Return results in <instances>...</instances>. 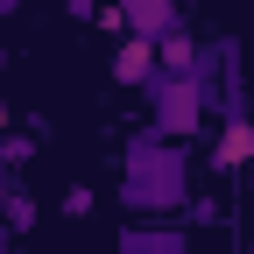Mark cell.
<instances>
[{
	"instance_id": "6da1fadb",
	"label": "cell",
	"mask_w": 254,
	"mask_h": 254,
	"mask_svg": "<svg viewBox=\"0 0 254 254\" xmlns=\"http://www.w3.org/2000/svg\"><path fill=\"white\" fill-rule=\"evenodd\" d=\"M113 198H120L127 212H141V219L184 212V205H190V148L155 141V134L127 141V155H120V190H113Z\"/></svg>"
},
{
	"instance_id": "7a4b0ae2",
	"label": "cell",
	"mask_w": 254,
	"mask_h": 254,
	"mask_svg": "<svg viewBox=\"0 0 254 254\" xmlns=\"http://www.w3.org/2000/svg\"><path fill=\"white\" fill-rule=\"evenodd\" d=\"M205 120H212V92L205 85H190V78H155L148 85V134L155 141L190 148V134H205Z\"/></svg>"
},
{
	"instance_id": "3957f363",
	"label": "cell",
	"mask_w": 254,
	"mask_h": 254,
	"mask_svg": "<svg viewBox=\"0 0 254 254\" xmlns=\"http://www.w3.org/2000/svg\"><path fill=\"white\" fill-rule=\"evenodd\" d=\"M106 28H120V36H134V43H163V36L184 28V7L177 0H113Z\"/></svg>"
},
{
	"instance_id": "277c9868",
	"label": "cell",
	"mask_w": 254,
	"mask_h": 254,
	"mask_svg": "<svg viewBox=\"0 0 254 254\" xmlns=\"http://www.w3.org/2000/svg\"><path fill=\"white\" fill-rule=\"evenodd\" d=\"M113 247L120 254H190V233L170 226V219H134V226H120Z\"/></svg>"
},
{
	"instance_id": "5b68a950",
	"label": "cell",
	"mask_w": 254,
	"mask_h": 254,
	"mask_svg": "<svg viewBox=\"0 0 254 254\" xmlns=\"http://www.w3.org/2000/svg\"><path fill=\"white\" fill-rule=\"evenodd\" d=\"M155 78H163V64H155V43L120 36V50H113V85H127V92H148Z\"/></svg>"
},
{
	"instance_id": "8992f818",
	"label": "cell",
	"mask_w": 254,
	"mask_h": 254,
	"mask_svg": "<svg viewBox=\"0 0 254 254\" xmlns=\"http://www.w3.org/2000/svg\"><path fill=\"white\" fill-rule=\"evenodd\" d=\"M247 163H254V120H219L212 170H247Z\"/></svg>"
},
{
	"instance_id": "52a82bcc",
	"label": "cell",
	"mask_w": 254,
	"mask_h": 254,
	"mask_svg": "<svg viewBox=\"0 0 254 254\" xmlns=\"http://www.w3.org/2000/svg\"><path fill=\"white\" fill-rule=\"evenodd\" d=\"M198 50H205V43H190V28L163 36V43H155V64H163V78H198Z\"/></svg>"
},
{
	"instance_id": "ba28073f",
	"label": "cell",
	"mask_w": 254,
	"mask_h": 254,
	"mask_svg": "<svg viewBox=\"0 0 254 254\" xmlns=\"http://www.w3.org/2000/svg\"><path fill=\"white\" fill-rule=\"evenodd\" d=\"M0 226H7V240H14V233H28V226H36V198H28V190H21V184L7 190V205H0Z\"/></svg>"
},
{
	"instance_id": "9c48e42d",
	"label": "cell",
	"mask_w": 254,
	"mask_h": 254,
	"mask_svg": "<svg viewBox=\"0 0 254 254\" xmlns=\"http://www.w3.org/2000/svg\"><path fill=\"white\" fill-rule=\"evenodd\" d=\"M184 219H190V226H219V219H226V212H219V198H198V190H190V205H184Z\"/></svg>"
},
{
	"instance_id": "30bf717a",
	"label": "cell",
	"mask_w": 254,
	"mask_h": 254,
	"mask_svg": "<svg viewBox=\"0 0 254 254\" xmlns=\"http://www.w3.org/2000/svg\"><path fill=\"white\" fill-rule=\"evenodd\" d=\"M0 155H7V170H21L28 155H36V141H28V134H0Z\"/></svg>"
},
{
	"instance_id": "8fae6325",
	"label": "cell",
	"mask_w": 254,
	"mask_h": 254,
	"mask_svg": "<svg viewBox=\"0 0 254 254\" xmlns=\"http://www.w3.org/2000/svg\"><path fill=\"white\" fill-rule=\"evenodd\" d=\"M85 212H92V190L71 184V190H64V219H85Z\"/></svg>"
},
{
	"instance_id": "7c38bea8",
	"label": "cell",
	"mask_w": 254,
	"mask_h": 254,
	"mask_svg": "<svg viewBox=\"0 0 254 254\" xmlns=\"http://www.w3.org/2000/svg\"><path fill=\"white\" fill-rule=\"evenodd\" d=\"M7 190H14V170H7V155H0V205H7Z\"/></svg>"
},
{
	"instance_id": "4fadbf2b",
	"label": "cell",
	"mask_w": 254,
	"mask_h": 254,
	"mask_svg": "<svg viewBox=\"0 0 254 254\" xmlns=\"http://www.w3.org/2000/svg\"><path fill=\"white\" fill-rule=\"evenodd\" d=\"M0 254H14V247H7V226H0Z\"/></svg>"
},
{
	"instance_id": "5bb4252c",
	"label": "cell",
	"mask_w": 254,
	"mask_h": 254,
	"mask_svg": "<svg viewBox=\"0 0 254 254\" xmlns=\"http://www.w3.org/2000/svg\"><path fill=\"white\" fill-rule=\"evenodd\" d=\"M0 14H14V0H0Z\"/></svg>"
},
{
	"instance_id": "9a60e30c",
	"label": "cell",
	"mask_w": 254,
	"mask_h": 254,
	"mask_svg": "<svg viewBox=\"0 0 254 254\" xmlns=\"http://www.w3.org/2000/svg\"><path fill=\"white\" fill-rule=\"evenodd\" d=\"M0 64H7V43H0Z\"/></svg>"
},
{
	"instance_id": "2e32d148",
	"label": "cell",
	"mask_w": 254,
	"mask_h": 254,
	"mask_svg": "<svg viewBox=\"0 0 254 254\" xmlns=\"http://www.w3.org/2000/svg\"><path fill=\"white\" fill-rule=\"evenodd\" d=\"M0 127H7V106H0Z\"/></svg>"
}]
</instances>
